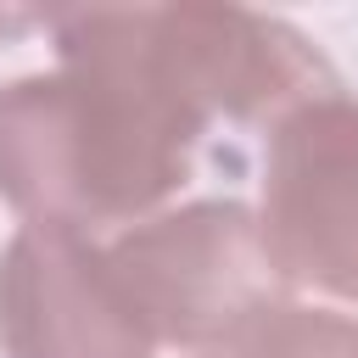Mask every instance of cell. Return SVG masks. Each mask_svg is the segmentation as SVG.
<instances>
[{
    "label": "cell",
    "instance_id": "52a82bcc",
    "mask_svg": "<svg viewBox=\"0 0 358 358\" xmlns=\"http://www.w3.org/2000/svg\"><path fill=\"white\" fill-rule=\"evenodd\" d=\"M196 358H252L241 341H229V347H213V352H196Z\"/></svg>",
    "mask_w": 358,
    "mask_h": 358
},
{
    "label": "cell",
    "instance_id": "5b68a950",
    "mask_svg": "<svg viewBox=\"0 0 358 358\" xmlns=\"http://www.w3.org/2000/svg\"><path fill=\"white\" fill-rule=\"evenodd\" d=\"M0 347L6 358H151L117 268L95 235L22 224L0 252Z\"/></svg>",
    "mask_w": 358,
    "mask_h": 358
},
{
    "label": "cell",
    "instance_id": "3957f363",
    "mask_svg": "<svg viewBox=\"0 0 358 358\" xmlns=\"http://www.w3.org/2000/svg\"><path fill=\"white\" fill-rule=\"evenodd\" d=\"M263 246L285 285L358 302V101L330 90L268 129Z\"/></svg>",
    "mask_w": 358,
    "mask_h": 358
},
{
    "label": "cell",
    "instance_id": "277c9868",
    "mask_svg": "<svg viewBox=\"0 0 358 358\" xmlns=\"http://www.w3.org/2000/svg\"><path fill=\"white\" fill-rule=\"evenodd\" d=\"M157 50L207 123L274 129L296 106L341 90L330 62L280 17L241 6H151Z\"/></svg>",
    "mask_w": 358,
    "mask_h": 358
},
{
    "label": "cell",
    "instance_id": "8992f818",
    "mask_svg": "<svg viewBox=\"0 0 358 358\" xmlns=\"http://www.w3.org/2000/svg\"><path fill=\"white\" fill-rule=\"evenodd\" d=\"M252 358H358V319L330 308L280 302L235 336Z\"/></svg>",
    "mask_w": 358,
    "mask_h": 358
},
{
    "label": "cell",
    "instance_id": "7a4b0ae2",
    "mask_svg": "<svg viewBox=\"0 0 358 358\" xmlns=\"http://www.w3.org/2000/svg\"><path fill=\"white\" fill-rule=\"evenodd\" d=\"M117 285L140 324L162 347L213 352L229 347L268 308L291 302L285 274L263 246V224L246 201H190L129 224L106 246Z\"/></svg>",
    "mask_w": 358,
    "mask_h": 358
},
{
    "label": "cell",
    "instance_id": "6da1fadb",
    "mask_svg": "<svg viewBox=\"0 0 358 358\" xmlns=\"http://www.w3.org/2000/svg\"><path fill=\"white\" fill-rule=\"evenodd\" d=\"M56 67L0 84V196L28 224H140L190 179L207 117L151 39V6L50 17Z\"/></svg>",
    "mask_w": 358,
    "mask_h": 358
}]
</instances>
